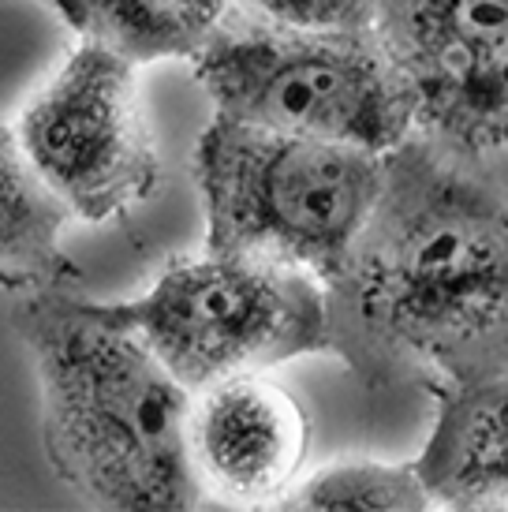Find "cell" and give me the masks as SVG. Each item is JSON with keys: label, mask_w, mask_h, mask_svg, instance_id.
<instances>
[{"label": "cell", "mask_w": 508, "mask_h": 512, "mask_svg": "<svg viewBox=\"0 0 508 512\" xmlns=\"http://www.w3.org/2000/svg\"><path fill=\"white\" fill-rule=\"evenodd\" d=\"M325 288L333 352H415L475 382L508 356V206L396 146L378 210Z\"/></svg>", "instance_id": "1"}, {"label": "cell", "mask_w": 508, "mask_h": 512, "mask_svg": "<svg viewBox=\"0 0 508 512\" xmlns=\"http://www.w3.org/2000/svg\"><path fill=\"white\" fill-rule=\"evenodd\" d=\"M42 385L45 453L57 479L98 509H195L187 453L191 389L120 322L109 303L60 288L30 292L12 314Z\"/></svg>", "instance_id": "2"}, {"label": "cell", "mask_w": 508, "mask_h": 512, "mask_svg": "<svg viewBox=\"0 0 508 512\" xmlns=\"http://www.w3.org/2000/svg\"><path fill=\"white\" fill-rule=\"evenodd\" d=\"M389 154L213 116L195 146L206 247L292 262L329 281L385 191Z\"/></svg>", "instance_id": "3"}, {"label": "cell", "mask_w": 508, "mask_h": 512, "mask_svg": "<svg viewBox=\"0 0 508 512\" xmlns=\"http://www.w3.org/2000/svg\"><path fill=\"white\" fill-rule=\"evenodd\" d=\"M109 307L191 393L333 352L325 281L277 258L206 247L169 266L142 296Z\"/></svg>", "instance_id": "4"}, {"label": "cell", "mask_w": 508, "mask_h": 512, "mask_svg": "<svg viewBox=\"0 0 508 512\" xmlns=\"http://www.w3.org/2000/svg\"><path fill=\"white\" fill-rule=\"evenodd\" d=\"M195 79L217 116L281 135L393 154L415 124L408 86L374 34L225 23L195 57Z\"/></svg>", "instance_id": "5"}, {"label": "cell", "mask_w": 508, "mask_h": 512, "mask_svg": "<svg viewBox=\"0 0 508 512\" xmlns=\"http://www.w3.org/2000/svg\"><path fill=\"white\" fill-rule=\"evenodd\" d=\"M135 68L120 49L83 38L15 124L30 165L90 225L120 221L161 187Z\"/></svg>", "instance_id": "6"}, {"label": "cell", "mask_w": 508, "mask_h": 512, "mask_svg": "<svg viewBox=\"0 0 508 512\" xmlns=\"http://www.w3.org/2000/svg\"><path fill=\"white\" fill-rule=\"evenodd\" d=\"M374 38L415 120L464 146H508V0H381Z\"/></svg>", "instance_id": "7"}, {"label": "cell", "mask_w": 508, "mask_h": 512, "mask_svg": "<svg viewBox=\"0 0 508 512\" xmlns=\"http://www.w3.org/2000/svg\"><path fill=\"white\" fill-rule=\"evenodd\" d=\"M311 449V419L284 385L236 374L191 397L187 453L202 494L228 505L284 501Z\"/></svg>", "instance_id": "8"}, {"label": "cell", "mask_w": 508, "mask_h": 512, "mask_svg": "<svg viewBox=\"0 0 508 512\" xmlns=\"http://www.w3.org/2000/svg\"><path fill=\"white\" fill-rule=\"evenodd\" d=\"M441 509H508V382H460L419 456Z\"/></svg>", "instance_id": "9"}, {"label": "cell", "mask_w": 508, "mask_h": 512, "mask_svg": "<svg viewBox=\"0 0 508 512\" xmlns=\"http://www.w3.org/2000/svg\"><path fill=\"white\" fill-rule=\"evenodd\" d=\"M68 221L71 210L30 165L15 128L0 124V285L42 292L75 281L79 270L60 247Z\"/></svg>", "instance_id": "10"}, {"label": "cell", "mask_w": 508, "mask_h": 512, "mask_svg": "<svg viewBox=\"0 0 508 512\" xmlns=\"http://www.w3.org/2000/svg\"><path fill=\"white\" fill-rule=\"evenodd\" d=\"M232 0H53L79 38L105 42L135 64L195 60L228 23Z\"/></svg>", "instance_id": "11"}, {"label": "cell", "mask_w": 508, "mask_h": 512, "mask_svg": "<svg viewBox=\"0 0 508 512\" xmlns=\"http://www.w3.org/2000/svg\"><path fill=\"white\" fill-rule=\"evenodd\" d=\"M281 505L311 512L438 509L419 464H389V460H340V464H329V468L314 471L311 479L292 486Z\"/></svg>", "instance_id": "12"}, {"label": "cell", "mask_w": 508, "mask_h": 512, "mask_svg": "<svg viewBox=\"0 0 508 512\" xmlns=\"http://www.w3.org/2000/svg\"><path fill=\"white\" fill-rule=\"evenodd\" d=\"M258 23L311 34H374L381 0H243Z\"/></svg>", "instance_id": "13"}]
</instances>
